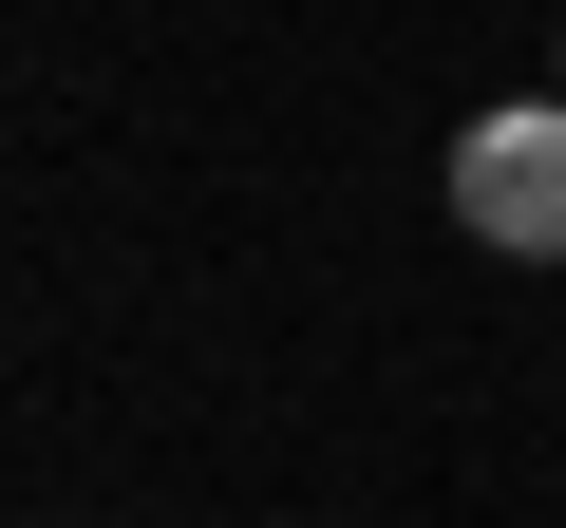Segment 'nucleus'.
Returning <instances> with one entry per match:
<instances>
[{
    "label": "nucleus",
    "mask_w": 566,
    "mask_h": 528,
    "mask_svg": "<svg viewBox=\"0 0 566 528\" xmlns=\"http://www.w3.org/2000/svg\"><path fill=\"white\" fill-rule=\"evenodd\" d=\"M453 226L510 264H566V95H510L453 133Z\"/></svg>",
    "instance_id": "1"
},
{
    "label": "nucleus",
    "mask_w": 566,
    "mask_h": 528,
    "mask_svg": "<svg viewBox=\"0 0 566 528\" xmlns=\"http://www.w3.org/2000/svg\"><path fill=\"white\" fill-rule=\"evenodd\" d=\"M547 95H566V76H547Z\"/></svg>",
    "instance_id": "2"
}]
</instances>
